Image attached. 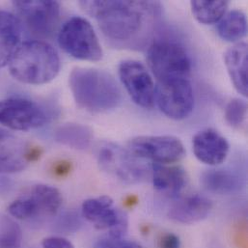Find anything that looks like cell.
Wrapping results in <instances>:
<instances>
[{"label":"cell","instance_id":"7c38bea8","mask_svg":"<svg viewBox=\"0 0 248 248\" xmlns=\"http://www.w3.org/2000/svg\"><path fill=\"white\" fill-rule=\"evenodd\" d=\"M47 115L37 103L25 98L0 100V124L13 130L27 131L43 126Z\"/></svg>","mask_w":248,"mask_h":248},{"label":"cell","instance_id":"e0dca14e","mask_svg":"<svg viewBox=\"0 0 248 248\" xmlns=\"http://www.w3.org/2000/svg\"><path fill=\"white\" fill-rule=\"evenodd\" d=\"M22 24L17 16L0 10V68L8 66L21 45Z\"/></svg>","mask_w":248,"mask_h":248},{"label":"cell","instance_id":"8992f818","mask_svg":"<svg viewBox=\"0 0 248 248\" xmlns=\"http://www.w3.org/2000/svg\"><path fill=\"white\" fill-rule=\"evenodd\" d=\"M60 47L72 57L90 62L103 59L104 51L92 24L85 18L68 19L58 33Z\"/></svg>","mask_w":248,"mask_h":248},{"label":"cell","instance_id":"3957f363","mask_svg":"<svg viewBox=\"0 0 248 248\" xmlns=\"http://www.w3.org/2000/svg\"><path fill=\"white\" fill-rule=\"evenodd\" d=\"M8 66L16 80L29 85H42L58 76L61 61L51 45L38 40L21 43Z\"/></svg>","mask_w":248,"mask_h":248},{"label":"cell","instance_id":"2e32d148","mask_svg":"<svg viewBox=\"0 0 248 248\" xmlns=\"http://www.w3.org/2000/svg\"><path fill=\"white\" fill-rule=\"evenodd\" d=\"M151 176L155 188L172 198L178 197L188 183L186 171L179 165L155 164Z\"/></svg>","mask_w":248,"mask_h":248},{"label":"cell","instance_id":"7402d4cb","mask_svg":"<svg viewBox=\"0 0 248 248\" xmlns=\"http://www.w3.org/2000/svg\"><path fill=\"white\" fill-rule=\"evenodd\" d=\"M247 32V16L241 10H232L226 13L217 25L219 37L231 43H240L246 37Z\"/></svg>","mask_w":248,"mask_h":248},{"label":"cell","instance_id":"ffe728a7","mask_svg":"<svg viewBox=\"0 0 248 248\" xmlns=\"http://www.w3.org/2000/svg\"><path fill=\"white\" fill-rule=\"evenodd\" d=\"M201 184L208 191L219 195L239 192L243 186V179L233 171L224 169H211L201 176Z\"/></svg>","mask_w":248,"mask_h":248},{"label":"cell","instance_id":"6da1fadb","mask_svg":"<svg viewBox=\"0 0 248 248\" xmlns=\"http://www.w3.org/2000/svg\"><path fill=\"white\" fill-rule=\"evenodd\" d=\"M78 5L97 19L103 34L115 43L136 40L146 19L158 15L160 8L154 1H80Z\"/></svg>","mask_w":248,"mask_h":248},{"label":"cell","instance_id":"9c48e42d","mask_svg":"<svg viewBox=\"0 0 248 248\" xmlns=\"http://www.w3.org/2000/svg\"><path fill=\"white\" fill-rule=\"evenodd\" d=\"M127 147L135 156L155 164H172L186 155L183 142L171 135L137 136L128 141Z\"/></svg>","mask_w":248,"mask_h":248},{"label":"cell","instance_id":"8fae6325","mask_svg":"<svg viewBox=\"0 0 248 248\" xmlns=\"http://www.w3.org/2000/svg\"><path fill=\"white\" fill-rule=\"evenodd\" d=\"M82 217L99 230H107L108 236L122 238L128 228L126 214L115 208L111 197L103 195L87 199L81 207Z\"/></svg>","mask_w":248,"mask_h":248},{"label":"cell","instance_id":"cb8c5ba5","mask_svg":"<svg viewBox=\"0 0 248 248\" xmlns=\"http://www.w3.org/2000/svg\"><path fill=\"white\" fill-rule=\"evenodd\" d=\"M22 231L11 217L0 215V248H20Z\"/></svg>","mask_w":248,"mask_h":248},{"label":"cell","instance_id":"f1b7e54d","mask_svg":"<svg viewBox=\"0 0 248 248\" xmlns=\"http://www.w3.org/2000/svg\"><path fill=\"white\" fill-rule=\"evenodd\" d=\"M42 248H75V247L65 238L49 237L43 241Z\"/></svg>","mask_w":248,"mask_h":248},{"label":"cell","instance_id":"52a82bcc","mask_svg":"<svg viewBox=\"0 0 248 248\" xmlns=\"http://www.w3.org/2000/svg\"><path fill=\"white\" fill-rule=\"evenodd\" d=\"M63 203L61 192L48 185H36L30 191L15 200L8 208L16 219L26 220L40 216H55Z\"/></svg>","mask_w":248,"mask_h":248},{"label":"cell","instance_id":"4316f807","mask_svg":"<svg viewBox=\"0 0 248 248\" xmlns=\"http://www.w3.org/2000/svg\"><path fill=\"white\" fill-rule=\"evenodd\" d=\"M81 222L77 214L68 213L61 217L57 222V226L60 231L66 233H72L78 230Z\"/></svg>","mask_w":248,"mask_h":248},{"label":"cell","instance_id":"d4e9b609","mask_svg":"<svg viewBox=\"0 0 248 248\" xmlns=\"http://www.w3.org/2000/svg\"><path fill=\"white\" fill-rule=\"evenodd\" d=\"M248 115V104L242 99H233L225 108L226 122L233 127H239L245 122Z\"/></svg>","mask_w":248,"mask_h":248},{"label":"cell","instance_id":"277c9868","mask_svg":"<svg viewBox=\"0 0 248 248\" xmlns=\"http://www.w3.org/2000/svg\"><path fill=\"white\" fill-rule=\"evenodd\" d=\"M147 63L158 82L187 78L191 72V59L186 49L170 39H157L151 44Z\"/></svg>","mask_w":248,"mask_h":248},{"label":"cell","instance_id":"4fadbf2b","mask_svg":"<svg viewBox=\"0 0 248 248\" xmlns=\"http://www.w3.org/2000/svg\"><path fill=\"white\" fill-rule=\"evenodd\" d=\"M119 78L129 97L139 107L151 109L155 104V86L145 66L136 60L119 65Z\"/></svg>","mask_w":248,"mask_h":248},{"label":"cell","instance_id":"5bb4252c","mask_svg":"<svg viewBox=\"0 0 248 248\" xmlns=\"http://www.w3.org/2000/svg\"><path fill=\"white\" fill-rule=\"evenodd\" d=\"M192 150L200 162L217 166L227 158L230 145L228 140L217 130L206 128L198 131L192 138Z\"/></svg>","mask_w":248,"mask_h":248},{"label":"cell","instance_id":"603a6c76","mask_svg":"<svg viewBox=\"0 0 248 248\" xmlns=\"http://www.w3.org/2000/svg\"><path fill=\"white\" fill-rule=\"evenodd\" d=\"M190 6L194 17L200 23L210 25L220 21L227 13L229 2L226 0H193Z\"/></svg>","mask_w":248,"mask_h":248},{"label":"cell","instance_id":"30bf717a","mask_svg":"<svg viewBox=\"0 0 248 248\" xmlns=\"http://www.w3.org/2000/svg\"><path fill=\"white\" fill-rule=\"evenodd\" d=\"M155 103L160 111L172 120L187 118L194 108V93L187 78L158 82L155 87Z\"/></svg>","mask_w":248,"mask_h":248},{"label":"cell","instance_id":"f546056e","mask_svg":"<svg viewBox=\"0 0 248 248\" xmlns=\"http://www.w3.org/2000/svg\"><path fill=\"white\" fill-rule=\"evenodd\" d=\"M51 171L53 175L56 177H60V178L66 177L72 171V163L67 160L57 161L53 164Z\"/></svg>","mask_w":248,"mask_h":248},{"label":"cell","instance_id":"ba28073f","mask_svg":"<svg viewBox=\"0 0 248 248\" xmlns=\"http://www.w3.org/2000/svg\"><path fill=\"white\" fill-rule=\"evenodd\" d=\"M18 19L35 36L48 38L56 31L60 20V4L57 1L19 0L13 2Z\"/></svg>","mask_w":248,"mask_h":248},{"label":"cell","instance_id":"484cf974","mask_svg":"<svg viewBox=\"0 0 248 248\" xmlns=\"http://www.w3.org/2000/svg\"><path fill=\"white\" fill-rule=\"evenodd\" d=\"M94 248H143L138 243L134 241H128L122 238H116L111 236H107L99 240Z\"/></svg>","mask_w":248,"mask_h":248},{"label":"cell","instance_id":"5b68a950","mask_svg":"<svg viewBox=\"0 0 248 248\" xmlns=\"http://www.w3.org/2000/svg\"><path fill=\"white\" fill-rule=\"evenodd\" d=\"M96 157L103 170L128 185L140 184L152 175V166L146 160L112 142L101 143Z\"/></svg>","mask_w":248,"mask_h":248},{"label":"cell","instance_id":"ac0fdd59","mask_svg":"<svg viewBox=\"0 0 248 248\" xmlns=\"http://www.w3.org/2000/svg\"><path fill=\"white\" fill-rule=\"evenodd\" d=\"M26 148L15 135L0 127V173L20 172L27 166Z\"/></svg>","mask_w":248,"mask_h":248},{"label":"cell","instance_id":"83f0119b","mask_svg":"<svg viewBox=\"0 0 248 248\" xmlns=\"http://www.w3.org/2000/svg\"><path fill=\"white\" fill-rule=\"evenodd\" d=\"M158 248H181L180 238L173 233H163L157 240Z\"/></svg>","mask_w":248,"mask_h":248},{"label":"cell","instance_id":"d6986e66","mask_svg":"<svg viewBox=\"0 0 248 248\" xmlns=\"http://www.w3.org/2000/svg\"><path fill=\"white\" fill-rule=\"evenodd\" d=\"M224 63L236 90L248 97V44L241 42L229 47L224 54Z\"/></svg>","mask_w":248,"mask_h":248},{"label":"cell","instance_id":"44dd1931","mask_svg":"<svg viewBox=\"0 0 248 248\" xmlns=\"http://www.w3.org/2000/svg\"><path fill=\"white\" fill-rule=\"evenodd\" d=\"M55 140L67 147L85 150L93 140V132L91 128L81 124L69 123L60 125L54 134Z\"/></svg>","mask_w":248,"mask_h":248},{"label":"cell","instance_id":"9a60e30c","mask_svg":"<svg viewBox=\"0 0 248 248\" xmlns=\"http://www.w3.org/2000/svg\"><path fill=\"white\" fill-rule=\"evenodd\" d=\"M213 209L212 201L206 196L192 194L179 199L168 210V217L180 224H194L206 219Z\"/></svg>","mask_w":248,"mask_h":248},{"label":"cell","instance_id":"7a4b0ae2","mask_svg":"<svg viewBox=\"0 0 248 248\" xmlns=\"http://www.w3.org/2000/svg\"><path fill=\"white\" fill-rule=\"evenodd\" d=\"M69 85L78 106L93 113L113 110L122 101L116 80L102 70L77 67L69 76Z\"/></svg>","mask_w":248,"mask_h":248}]
</instances>
